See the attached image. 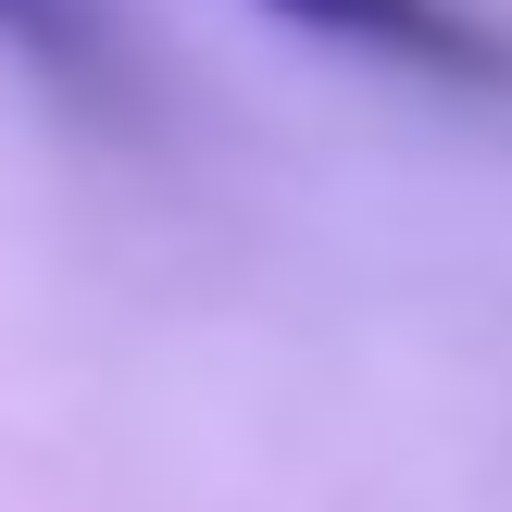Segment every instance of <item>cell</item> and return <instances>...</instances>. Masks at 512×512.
Listing matches in <instances>:
<instances>
[{"mask_svg": "<svg viewBox=\"0 0 512 512\" xmlns=\"http://www.w3.org/2000/svg\"><path fill=\"white\" fill-rule=\"evenodd\" d=\"M275 25L350 50V63H388L425 75V88H463V100H512V38L463 0H263Z\"/></svg>", "mask_w": 512, "mask_h": 512, "instance_id": "cell-1", "label": "cell"}, {"mask_svg": "<svg viewBox=\"0 0 512 512\" xmlns=\"http://www.w3.org/2000/svg\"><path fill=\"white\" fill-rule=\"evenodd\" d=\"M0 50H13L50 100H75V113H125V100H138L113 0H0Z\"/></svg>", "mask_w": 512, "mask_h": 512, "instance_id": "cell-2", "label": "cell"}]
</instances>
